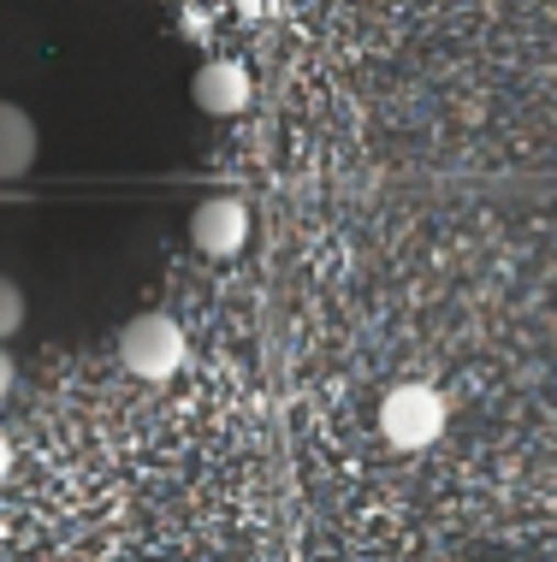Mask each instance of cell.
<instances>
[{
  "label": "cell",
  "mask_w": 557,
  "mask_h": 562,
  "mask_svg": "<svg viewBox=\"0 0 557 562\" xmlns=\"http://www.w3.org/2000/svg\"><path fill=\"white\" fill-rule=\"evenodd\" d=\"M237 7H244V12H249V19H255V12H261V0H237Z\"/></svg>",
  "instance_id": "9c48e42d"
},
{
  "label": "cell",
  "mask_w": 557,
  "mask_h": 562,
  "mask_svg": "<svg viewBox=\"0 0 557 562\" xmlns=\"http://www.w3.org/2000/svg\"><path fill=\"white\" fill-rule=\"evenodd\" d=\"M249 95H255V83H249V71L237 66V59H208V66L190 78V101H196L202 113H214V119L244 113Z\"/></svg>",
  "instance_id": "277c9868"
},
{
  "label": "cell",
  "mask_w": 557,
  "mask_h": 562,
  "mask_svg": "<svg viewBox=\"0 0 557 562\" xmlns=\"http://www.w3.org/2000/svg\"><path fill=\"white\" fill-rule=\"evenodd\" d=\"M119 356H125V368L137 379L160 385V379H172L185 368L190 344H185V326H178L172 314H137V321L119 331Z\"/></svg>",
  "instance_id": "6da1fadb"
},
{
  "label": "cell",
  "mask_w": 557,
  "mask_h": 562,
  "mask_svg": "<svg viewBox=\"0 0 557 562\" xmlns=\"http://www.w3.org/2000/svg\"><path fill=\"white\" fill-rule=\"evenodd\" d=\"M12 379H19V368H12V356H7V349H0V397H7V391H12Z\"/></svg>",
  "instance_id": "52a82bcc"
},
{
  "label": "cell",
  "mask_w": 557,
  "mask_h": 562,
  "mask_svg": "<svg viewBox=\"0 0 557 562\" xmlns=\"http://www.w3.org/2000/svg\"><path fill=\"white\" fill-rule=\"evenodd\" d=\"M7 468H12V445H7V432H0V480H7Z\"/></svg>",
  "instance_id": "ba28073f"
},
{
  "label": "cell",
  "mask_w": 557,
  "mask_h": 562,
  "mask_svg": "<svg viewBox=\"0 0 557 562\" xmlns=\"http://www.w3.org/2000/svg\"><path fill=\"white\" fill-rule=\"evenodd\" d=\"M24 314H30V308H24V291L7 279V272H0V344H7L12 331L24 326Z\"/></svg>",
  "instance_id": "8992f818"
},
{
  "label": "cell",
  "mask_w": 557,
  "mask_h": 562,
  "mask_svg": "<svg viewBox=\"0 0 557 562\" xmlns=\"http://www.w3.org/2000/svg\"><path fill=\"white\" fill-rule=\"evenodd\" d=\"M36 166V119L12 101H0V184L24 178Z\"/></svg>",
  "instance_id": "5b68a950"
},
{
  "label": "cell",
  "mask_w": 557,
  "mask_h": 562,
  "mask_svg": "<svg viewBox=\"0 0 557 562\" xmlns=\"http://www.w3.org/2000/svg\"><path fill=\"white\" fill-rule=\"evenodd\" d=\"M380 432L391 450H427L445 432V397L433 385H398L380 403Z\"/></svg>",
  "instance_id": "7a4b0ae2"
},
{
  "label": "cell",
  "mask_w": 557,
  "mask_h": 562,
  "mask_svg": "<svg viewBox=\"0 0 557 562\" xmlns=\"http://www.w3.org/2000/svg\"><path fill=\"white\" fill-rule=\"evenodd\" d=\"M244 237H249V207L237 202V195H208V202L190 214V243L202 255H214V261L237 255Z\"/></svg>",
  "instance_id": "3957f363"
}]
</instances>
